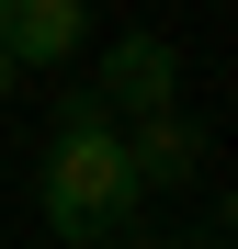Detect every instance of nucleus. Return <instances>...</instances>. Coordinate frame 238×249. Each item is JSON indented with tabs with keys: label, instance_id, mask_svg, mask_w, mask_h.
<instances>
[{
	"label": "nucleus",
	"instance_id": "obj_5",
	"mask_svg": "<svg viewBox=\"0 0 238 249\" xmlns=\"http://www.w3.org/2000/svg\"><path fill=\"white\" fill-rule=\"evenodd\" d=\"M12 91H23V68H12V57H0V102H12Z\"/></svg>",
	"mask_w": 238,
	"mask_h": 249
},
{
	"label": "nucleus",
	"instance_id": "obj_2",
	"mask_svg": "<svg viewBox=\"0 0 238 249\" xmlns=\"http://www.w3.org/2000/svg\"><path fill=\"white\" fill-rule=\"evenodd\" d=\"M91 91H102L113 124H125V113H159V102H182V57H170V34H113L102 68H91Z\"/></svg>",
	"mask_w": 238,
	"mask_h": 249
},
{
	"label": "nucleus",
	"instance_id": "obj_1",
	"mask_svg": "<svg viewBox=\"0 0 238 249\" xmlns=\"http://www.w3.org/2000/svg\"><path fill=\"white\" fill-rule=\"evenodd\" d=\"M136 170H125V124L102 113V91L79 79V91H57V124H46V227L68 249H102L113 227L136 215Z\"/></svg>",
	"mask_w": 238,
	"mask_h": 249
},
{
	"label": "nucleus",
	"instance_id": "obj_4",
	"mask_svg": "<svg viewBox=\"0 0 238 249\" xmlns=\"http://www.w3.org/2000/svg\"><path fill=\"white\" fill-rule=\"evenodd\" d=\"M91 34V0H0V57L12 68H68Z\"/></svg>",
	"mask_w": 238,
	"mask_h": 249
},
{
	"label": "nucleus",
	"instance_id": "obj_3",
	"mask_svg": "<svg viewBox=\"0 0 238 249\" xmlns=\"http://www.w3.org/2000/svg\"><path fill=\"white\" fill-rule=\"evenodd\" d=\"M125 170H136V193H159V181H193L204 170V124H193L182 102H159V113H125Z\"/></svg>",
	"mask_w": 238,
	"mask_h": 249
}]
</instances>
